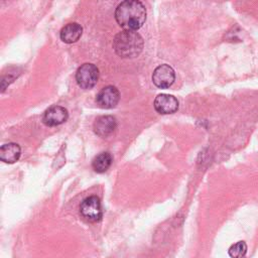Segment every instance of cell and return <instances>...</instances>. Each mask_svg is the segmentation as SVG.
Segmentation results:
<instances>
[{
  "label": "cell",
  "instance_id": "obj_1",
  "mask_svg": "<svg viewBox=\"0 0 258 258\" xmlns=\"http://www.w3.org/2000/svg\"><path fill=\"white\" fill-rule=\"evenodd\" d=\"M146 8L142 2L137 0H126L121 2L115 10V19L124 30H136L146 20Z\"/></svg>",
  "mask_w": 258,
  "mask_h": 258
},
{
  "label": "cell",
  "instance_id": "obj_2",
  "mask_svg": "<svg viewBox=\"0 0 258 258\" xmlns=\"http://www.w3.org/2000/svg\"><path fill=\"white\" fill-rule=\"evenodd\" d=\"M144 41L142 36L134 30H122L113 39L115 52L123 58L138 56L143 49Z\"/></svg>",
  "mask_w": 258,
  "mask_h": 258
},
{
  "label": "cell",
  "instance_id": "obj_3",
  "mask_svg": "<svg viewBox=\"0 0 258 258\" xmlns=\"http://www.w3.org/2000/svg\"><path fill=\"white\" fill-rule=\"evenodd\" d=\"M80 213L88 222L96 223L101 221L103 217V210L100 199L96 196H90L84 199L80 206Z\"/></svg>",
  "mask_w": 258,
  "mask_h": 258
},
{
  "label": "cell",
  "instance_id": "obj_4",
  "mask_svg": "<svg viewBox=\"0 0 258 258\" xmlns=\"http://www.w3.org/2000/svg\"><path fill=\"white\" fill-rule=\"evenodd\" d=\"M99 80V70L93 63H84L77 70L76 81L79 87L88 90L92 89Z\"/></svg>",
  "mask_w": 258,
  "mask_h": 258
},
{
  "label": "cell",
  "instance_id": "obj_5",
  "mask_svg": "<svg viewBox=\"0 0 258 258\" xmlns=\"http://www.w3.org/2000/svg\"><path fill=\"white\" fill-rule=\"evenodd\" d=\"M175 80V73L168 64L158 66L152 74V82L159 89L169 88Z\"/></svg>",
  "mask_w": 258,
  "mask_h": 258
},
{
  "label": "cell",
  "instance_id": "obj_6",
  "mask_svg": "<svg viewBox=\"0 0 258 258\" xmlns=\"http://www.w3.org/2000/svg\"><path fill=\"white\" fill-rule=\"evenodd\" d=\"M120 99V93L114 86H106L97 94L96 102L99 107L104 109L114 108Z\"/></svg>",
  "mask_w": 258,
  "mask_h": 258
},
{
  "label": "cell",
  "instance_id": "obj_7",
  "mask_svg": "<svg viewBox=\"0 0 258 258\" xmlns=\"http://www.w3.org/2000/svg\"><path fill=\"white\" fill-rule=\"evenodd\" d=\"M69 118L68 110L61 106H51L49 107L42 116V122L49 127L57 126L64 123Z\"/></svg>",
  "mask_w": 258,
  "mask_h": 258
},
{
  "label": "cell",
  "instance_id": "obj_8",
  "mask_svg": "<svg viewBox=\"0 0 258 258\" xmlns=\"http://www.w3.org/2000/svg\"><path fill=\"white\" fill-rule=\"evenodd\" d=\"M154 109L159 114H172L175 113L178 109V101L177 99L168 94H159L156 96L154 100Z\"/></svg>",
  "mask_w": 258,
  "mask_h": 258
},
{
  "label": "cell",
  "instance_id": "obj_9",
  "mask_svg": "<svg viewBox=\"0 0 258 258\" xmlns=\"http://www.w3.org/2000/svg\"><path fill=\"white\" fill-rule=\"evenodd\" d=\"M117 121L111 115L100 116L94 123V132L100 137H108L116 130Z\"/></svg>",
  "mask_w": 258,
  "mask_h": 258
},
{
  "label": "cell",
  "instance_id": "obj_10",
  "mask_svg": "<svg viewBox=\"0 0 258 258\" xmlns=\"http://www.w3.org/2000/svg\"><path fill=\"white\" fill-rule=\"evenodd\" d=\"M21 154V148L17 143L9 142L3 144L0 148V159L5 162L12 164L16 162Z\"/></svg>",
  "mask_w": 258,
  "mask_h": 258
},
{
  "label": "cell",
  "instance_id": "obj_11",
  "mask_svg": "<svg viewBox=\"0 0 258 258\" xmlns=\"http://www.w3.org/2000/svg\"><path fill=\"white\" fill-rule=\"evenodd\" d=\"M82 33H83V27L77 22H72L64 25L61 28L59 32V36L64 43H74L77 40H79Z\"/></svg>",
  "mask_w": 258,
  "mask_h": 258
},
{
  "label": "cell",
  "instance_id": "obj_12",
  "mask_svg": "<svg viewBox=\"0 0 258 258\" xmlns=\"http://www.w3.org/2000/svg\"><path fill=\"white\" fill-rule=\"evenodd\" d=\"M112 161H113V158L109 152L107 151L101 152L97 156H95V158L93 159L92 167L96 172L103 173L109 169V167L112 164Z\"/></svg>",
  "mask_w": 258,
  "mask_h": 258
},
{
  "label": "cell",
  "instance_id": "obj_13",
  "mask_svg": "<svg viewBox=\"0 0 258 258\" xmlns=\"http://www.w3.org/2000/svg\"><path fill=\"white\" fill-rule=\"evenodd\" d=\"M247 253V244L244 241H238L230 246L228 254L231 258H244Z\"/></svg>",
  "mask_w": 258,
  "mask_h": 258
}]
</instances>
